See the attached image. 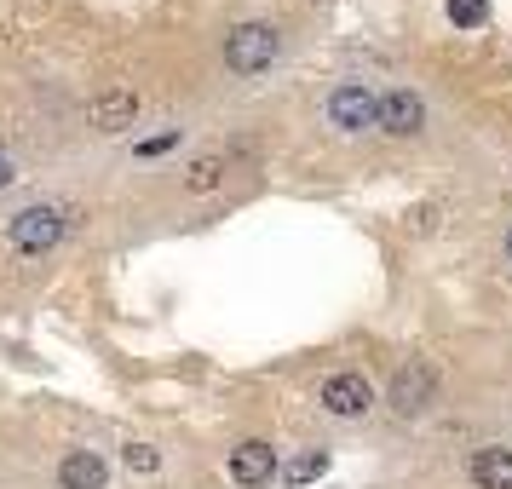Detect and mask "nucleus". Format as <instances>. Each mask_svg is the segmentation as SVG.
I'll use <instances>...</instances> for the list:
<instances>
[{"label": "nucleus", "mask_w": 512, "mask_h": 489, "mask_svg": "<svg viewBox=\"0 0 512 489\" xmlns=\"http://www.w3.org/2000/svg\"><path fill=\"white\" fill-rule=\"evenodd\" d=\"M432 369L426 363H409V369H397V380H392V409L397 415H420L426 403H432Z\"/></svg>", "instance_id": "0eeeda50"}, {"label": "nucleus", "mask_w": 512, "mask_h": 489, "mask_svg": "<svg viewBox=\"0 0 512 489\" xmlns=\"http://www.w3.org/2000/svg\"><path fill=\"white\" fill-rule=\"evenodd\" d=\"M6 179H12V167H6V156H0V185H6Z\"/></svg>", "instance_id": "dca6fc26"}, {"label": "nucleus", "mask_w": 512, "mask_h": 489, "mask_svg": "<svg viewBox=\"0 0 512 489\" xmlns=\"http://www.w3.org/2000/svg\"><path fill=\"white\" fill-rule=\"evenodd\" d=\"M328 121H334V127H346V133L380 127V98H374L369 87L346 81V87H334V98H328Z\"/></svg>", "instance_id": "7ed1b4c3"}, {"label": "nucleus", "mask_w": 512, "mask_h": 489, "mask_svg": "<svg viewBox=\"0 0 512 489\" xmlns=\"http://www.w3.org/2000/svg\"><path fill=\"white\" fill-rule=\"evenodd\" d=\"M121 461L133 466V472H156V466H162V455H156L150 443H127V449H121Z\"/></svg>", "instance_id": "f8f14e48"}, {"label": "nucleus", "mask_w": 512, "mask_h": 489, "mask_svg": "<svg viewBox=\"0 0 512 489\" xmlns=\"http://www.w3.org/2000/svg\"><path fill=\"white\" fill-rule=\"evenodd\" d=\"M323 466H328L323 455H305V461L294 466V478H300V484H305V478H317V472H323Z\"/></svg>", "instance_id": "4468645a"}, {"label": "nucleus", "mask_w": 512, "mask_h": 489, "mask_svg": "<svg viewBox=\"0 0 512 489\" xmlns=\"http://www.w3.org/2000/svg\"><path fill=\"white\" fill-rule=\"evenodd\" d=\"M231 478H236V484H248V489L271 484V478H277V449H271V443H259V438L236 443V449H231Z\"/></svg>", "instance_id": "39448f33"}, {"label": "nucleus", "mask_w": 512, "mask_h": 489, "mask_svg": "<svg viewBox=\"0 0 512 489\" xmlns=\"http://www.w3.org/2000/svg\"><path fill=\"white\" fill-rule=\"evenodd\" d=\"M58 236H64V213L47 208V202H35V208L12 213V242H18L24 254H47Z\"/></svg>", "instance_id": "f03ea898"}, {"label": "nucleus", "mask_w": 512, "mask_h": 489, "mask_svg": "<svg viewBox=\"0 0 512 489\" xmlns=\"http://www.w3.org/2000/svg\"><path fill=\"white\" fill-rule=\"evenodd\" d=\"M472 484L478 489H512V449H501V443L478 449V455H472Z\"/></svg>", "instance_id": "1a4fd4ad"}, {"label": "nucleus", "mask_w": 512, "mask_h": 489, "mask_svg": "<svg viewBox=\"0 0 512 489\" xmlns=\"http://www.w3.org/2000/svg\"><path fill=\"white\" fill-rule=\"evenodd\" d=\"M173 139H179V133H162V139H144L139 150L144 156H162V150H173Z\"/></svg>", "instance_id": "2eb2a0df"}, {"label": "nucleus", "mask_w": 512, "mask_h": 489, "mask_svg": "<svg viewBox=\"0 0 512 489\" xmlns=\"http://www.w3.org/2000/svg\"><path fill=\"white\" fill-rule=\"evenodd\" d=\"M449 18L461 29H478L484 24V0H449Z\"/></svg>", "instance_id": "ddd939ff"}, {"label": "nucleus", "mask_w": 512, "mask_h": 489, "mask_svg": "<svg viewBox=\"0 0 512 489\" xmlns=\"http://www.w3.org/2000/svg\"><path fill=\"white\" fill-rule=\"evenodd\" d=\"M93 127L98 133H121V127H133V116H139V93L133 87H110V93L93 98Z\"/></svg>", "instance_id": "423d86ee"}, {"label": "nucleus", "mask_w": 512, "mask_h": 489, "mask_svg": "<svg viewBox=\"0 0 512 489\" xmlns=\"http://www.w3.org/2000/svg\"><path fill=\"white\" fill-rule=\"evenodd\" d=\"M277 29L271 24H236L231 35H225V64H231L236 75H254V70H265L271 58H277Z\"/></svg>", "instance_id": "f257e3e1"}, {"label": "nucleus", "mask_w": 512, "mask_h": 489, "mask_svg": "<svg viewBox=\"0 0 512 489\" xmlns=\"http://www.w3.org/2000/svg\"><path fill=\"white\" fill-rule=\"evenodd\" d=\"M219 179H225V156H196V162L185 167V190H196V196L213 190Z\"/></svg>", "instance_id": "9b49d317"}, {"label": "nucleus", "mask_w": 512, "mask_h": 489, "mask_svg": "<svg viewBox=\"0 0 512 489\" xmlns=\"http://www.w3.org/2000/svg\"><path fill=\"white\" fill-rule=\"evenodd\" d=\"M58 484L64 489H104V461L93 449H70L64 466H58Z\"/></svg>", "instance_id": "9d476101"}, {"label": "nucleus", "mask_w": 512, "mask_h": 489, "mask_svg": "<svg viewBox=\"0 0 512 489\" xmlns=\"http://www.w3.org/2000/svg\"><path fill=\"white\" fill-rule=\"evenodd\" d=\"M507 259H512V236H507Z\"/></svg>", "instance_id": "f3484780"}, {"label": "nucleus", "mask_w": 512, "mask_h": 489, "mask_svg": "<svg viewBox=\"0 0 512 489\" xmlns=\"http://www.w3.org/2000/svg\"><path fill=\"white\" fill-rule=\"evenodd\" d=\"M374 403V392H369V380H363V374H328L323 380V409L328 415H340V420H351V415H363V409H369Z\"/></svg>", "instance_id": "20e7f679"}, {"label": "nucleus", "mask_w": 512, "mask_h": 489, "mask_svg": "<svg viewBox=\"0 0 512 489\" xmlns=\"http://www.w3.org/2000/svg\"><path fill=\"white\" fill-rule=\"evenodd\" d=\"M420 121H426V104H420L415 93H386L380 98V127H386V133L409 139V133H420Z\"/></svg>", "instance_id": "6e6552de"}]
</instances>
